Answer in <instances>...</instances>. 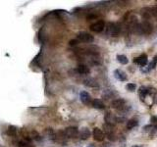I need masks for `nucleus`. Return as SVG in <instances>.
<instances>
[{
    "label": "nucleus",
    "instance_id": "1",
    "mask_svg": "<svg viewBox=\"0 0 157 147\" xmlns=\"http://www.w3.org/2000/svg\"><path fill=\"white\" fill-rule=\"evenodd\" d=\"M77 38H78V41L86 42V43L93 42V40H94V37H93V36H91L90 33L86 32H78V36H77Z\"/></svg>",
    "mask_w": 157,
    "mask_h": 147
},
{
    "label": "nucleus",
    "instance_id": "2",
    "mask_svg": "<svg viewBox=\"0 0 157 147\" xmlns=\"http://www.w3.org/2000/svg\"><path fill=\"white\" fill-rule=\"evenodd\" d=\"M104 28H105V23L104 21H102V20L95 22L94 24H90V28L94 32H101L103 29H104Z\"/></svg>",
    "mask_w": 157,
    "mask_h": 147
},
{
    "label": "nucleus",
    "instance_id": "3",
    "mask_svg": "<svg viewBox=\"0 0 157 147\" xmlns=\"http://www.w3.org/2000/svg\"><path fill=\"white\" fill-rule=\"evenodd\" d=\"M64 134H65V135L69 137V138H74V137H76L78 134V130L75 126H69L65 130Z\"/></svg>",
    "mask_w": 157,
    "mask_h": 147
},
{
    "label": "nucleus",
    "instance_id": "4",
    "mask_svg": "<svg viewBox=\"0 0 157 147\" xmlns=\"http://www.w3.org/2000/svg\"><path fill=\"white\" fill-rule=\"evenodd\" d=\"M113 74H114V77L120 81H126L128 80L127 74L124 71L120 70V69H116V70L113 72Z\"/></svg>",
    "mask_w": 157,
    "mask_h": 147
},
{
    "label": "nucleus",
    "instance_id": "5",
    "mask_svg": "<svg viewBox=\"0 0 157 147\" xmlns=\"http://www.w3.org/2000/svg\"><path fill=\"white\" fill-rule=\"evenodd\" d=\"M80 98H81V101L85 105H87V106L88 105H91V102H92L91 97H90V95L88 94L86 91H82L80 93Z\"/></svg>",
    "mask_w": 157,
    "mask_h": 147
},
{
    "label": "nucleus",
    "instance_id": "6",
    "mask_svg": "<svg viewBox=\"0 0 157 147\" xmlns=\"http://www.w3.org/2000/svg\"><path fill=\"white\" fill-rule=\"evenodd\" d=\"M134 62L136 64H137V65L144 67V66L147 65V63H148V60H147V55H146V54H141L140 56L135 58Z\"/></svg>",
    "mask_w": 157,
    "mask_h": 147
},
{
    "label": "nucleus",
    "instance_id": "7",
    "mask_svg": "<svg viewBox=\"0 0 157 147\" xmlns=\"http://www.w3.org/2000/svg\"><path fill=\"white\" fill-rule=\"evenodd\" d=\"M92 135H93V138H94L96 141H103L104 140V134H103V131L100 129H98V127L93 129Z\"/></svg>",
    "mask_w": 157,
    "mask_h": 147
},
{
    "label": "nucleus",
    "instance_id": "8",
    "mask_svg": "<svg viewBox=\"0 0 157 147\" xmlns=\"http://www.w3.org/2000/svg\"><path fill=\"white\" fill-rule=\"evenodd\" d=\"M111 106H112V108H114V109H117V110L123 109L125 106V100L124 99H115L114 101H112Z\"/></svg>",
    "mask_w": 157,
    "mask_h": 147
},
{
    "label": "nucleus",
    "instance_id": "9",
    "mask_svg": "<svg viewBox=\"0 0 157 147\" xmlns=\"http://www.w3.org/2000/svg\"><path fill=\"white\" fill-rule=\"evenodd\" d=\"M90 134H91V132L90 130L87 129V127H82L81 130L78 131V135H80L81 139H82V140L87 139L88 137L90 136Z\"/></svg>",
    "mask_w": 157,
    "mask_h": 147
},
{
    "label": "nucleus",
    "instance_id": "10",
    "mask_svg": "<svg viewBox=\"0 0 157 147\" xmlns=\"http://www.w3.org/2000/svg\"><path fill=\"white\" fill-rule=\"evenodd\" d=\"M118 32H119L118 31V28L115 26L114 24H108L106 33L110 34V36H116L118 34Z\"/></svg>",
    "mask_w": 157,
    "mask_h": 147
},
{
    "label": "nucleus",
    "instance_id": "11",
    "mask_svg": "<svg viewBox=\"0 0 157 147\" xmlns=\"http://www.w3.org/2000/svg\"><path fill=\"white\" fill-rule=\"evenodd\" d=\"M148 93H149V91L145 86H141L139 89V95H140V100L144 101V98H146V95L148 94Z\"/></svg>",
    "mask_w": 157,
    "mask_h": 147
},
{
    "label": "nucleus",
    "instance_id": "12",
    "mask_svg": "<svg viewBox=\"0 0 157 147\" xmlns=\"http://www.w3.org/2000/svg\"><path fill=\"white\" fill-rule=\"evenodd\" d=\"M91 105H92L93 108H95V109H104V108H105L104 103H103V102H102L101 100H99V99H94V100H92Z\"/></svg>",
    "mask_w": 157,
    "mask_h": 147
},
{
    "label": "nucleus",
    "instance_id": "13",
    "mask_svg": "<svg viewBox=\"0 0 157 147\" xmlns=\"http://www.w3.org/2000/svg\"><path fill=\"white\" fill-rule=\"evenodd\" d=\"M77 72L81 75H86V74H90V68L86 65H78L77 68Z\"/></svg>",
    "mask_w": 157,
    "mask_h": 147
},
{
    "label": "nucleus",
    "instance_id": "14",
    "mask_svg": "<svg viewBox=\"0 0 157 147\" xmlns=\"http://www.w3.org/2000/svg\"><path fill=\"white\" fill-rule=\"evenodd\" d=\"M19 147H34V145H33V143L31 142V139L26 138V139L21 140L19 142Z\"/></svg>",
    "mask_w": 157,
    "mask_h": 147
},
{
    "label": "nucleus",
    "instance_id": "15",
    "mask_svg": "<svg viewBox=\"0 0 157 147\" xmlns=\"http://www.w3.org/2000/svg\"><path fill=\"white\" fill-rule=\"evenodd\" d=\"M117 60L120 64L122 65H127L128 63H129V59L126 55H123V54H120V55H117Z\"/></svg>",
    "mask_w": 157,
    "mask_h": 147
},
{
    "label": "nucleus",
    "instance_id": "16",
    "mask_svg": "<svg viewBox=\"0 0 157 147\" xmlns=\"http://www.w3.org/2000/svg\"><path fill=\"white\" fill-rule=\"evenodd\" d=\"M17 131H18V130L15 126H9L7 129V134L9 136H16Z\"/></svg>",
    "mask_w": 157,
    "mask_h": 147
},
{
    "label": "nucleus",
    "instance_id": "17",
    "mask_svg": "<svg viewBox=\"0 0 157 147\" xmlns=\"http://www.w3.org/2000/svg\"><path fill=\"white\" fill-rule=\"evenodd\" d=\"M105 121H106V123H107V125L114 126V121H115V118L111 115V113H107L106 116H105Z\"/></svg>",
    "mask_w": 157,
    "mask_h": 147
},
{
    "label": "nucleus",
    "instance_id": "18",
    "mask_svg": "<svg viewBox=\"0 0 157 147\" xmlns=\"http://www.w3.org/2000/svg\"><path fill=\"white\" fill-rule=\"evenodd\" d=\"M137 125H139V122L136 120H130L127 124V127H128V130H132V129H134V127H136Z\"/></svg>",
    "mask_w": 157,
    "mask_h": 147
},
{
    "label": "nucleus",
    "instance_id": "19",
    "mask_svg": "<svg viewBox=\"0 0 157 147\" xmlns=\"http://www.w3.org/2000/svg\"><path fill=\"white\" fill-rule=\"evenodd\" d=\"M156 66H157V55H155L153 59H152V61L149 63L148 68H149V70H153V69L156 68Z\"/></svg>",
    "mask_w": 157,
    "mask_h": 147
},
{
    "label": "nucleus",
    "instance_id": "20",
    "mask_svg": "<svg viewBox=\"0 0 157 147\" xmlns=\"http://www.w3.org/2000/svg\"><path fill=\"white\" fill-rule=\"evenodd\" d=\"M149 136H150V138H155L157 136V125L152 126L151 130L149 131Z\"/></svg>",
    "mask_w": 157,
    "mask_h": 147
},
{
    "label": "nucleus",
    "instance_id": "21",
    "mask_svg": "<svg viewBox=\"0 0 157 147\" xmlns=\"http://www.w3.org/2000/svg\"><path fill=\"white\" fill-rule=\"evenodd\" d=\"M126 88L128 91H131V92H134L136 89V85H135V83H128V85H126Z\"/></svg>",
    "mask_w": 157,
    "mask_h": 147
},
{
    "label": "nucleus",
    "instance_id": "22",
    "mask_svg": "<svg viewBox=\"0 0 157 147\" xmlns=\"http://www.w3.org/2000/svg\"><path fill=\"white\" fill-rule=\"evenodd\" d=\"M78 43V39H72V40H70V42H69V44H70L71 46H75V45H77Z\"/></svg>",
    "mask_w": 157,
    "mask_h": 147
},
{
    "label": "nucleus",
    "instance_id": "23",
    "mask_svg": "<svg viewBox=\"0 0 157 147\" xmlns=\"http://www.w3.org/2000/svg\"><path fill=\"white\" fill-rule=\"evenodd\" d=\"M152 125H148V126H144V131H146V130H151V129H152Z\"/></svg>",
    "mask_w": 157,
    "mask_h": 147
},
{
    "label": "nucleus",
    "instance_id": "24",
    "mask_svg": "<svg viewBox=\"0 0 157 147\" xmlns=\"http://www.w3.org/2000/svg\"><path fill=\"white\" fill-rule=\"evenodd\" d=\"M87 147H95L94 144H90V145H87Z\"/></svg>",
    "mask_w": 157,
    "mask_h": 147
},
{
    "label": "nucleus",
    "instance_id": "25",
    "mask_svg": "<svg viewBox=\"0 0 157 147\" xmlns=\"http://www.w3.org/2000/svg\"><path fill=\"white\" fill-rule=\"evenodd\" d=\"M132 147H140V146L139 145H132Z\"/></svg>",
    "mask_w": 157,
    "mask_h": 147
}]
</instances>
